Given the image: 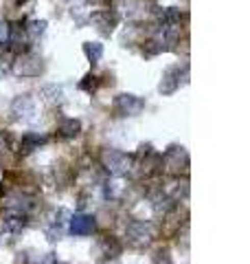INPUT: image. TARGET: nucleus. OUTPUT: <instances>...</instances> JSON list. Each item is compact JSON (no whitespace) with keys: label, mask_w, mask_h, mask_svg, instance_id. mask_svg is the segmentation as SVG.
Wrapping results in <instances>:
<instances>
[{"label":"nucleus","mask_w":250,"mask_h":264,"mask_svg":"<svg viewBox=\"0 0 250 264\" xmlns=\"http://www.w3.org/2000/svg\"><path fill=\"white\" fill-rule=\"evenodd\" d=\"M70 229L72 233H77V236H86V233H92L94 231V218L90 216H75L70 223Z\"/></svg>","instance_id":"1"},{"label":"nucleus","mask_w":250,"mask_h":264,"mask_svg":"<svg viewBox=\"0 0 250 264\" xmlns=\"http://www.w3.org/2000/svg\"><path fill=\"white\" fill-rule=\"evenodd\" d=\"M119 104L125 108V113L132 115V113H138V110L143 108V101H138L136 97H132V95H123L119 99Z\"/></svg>","instance_id":"2"},{"label":"nucleus","mask_w":250,"mask_h":264,"mask_svg":"<svg viewBox=\"0 0 250 264\" xmlns=\"http://www.w3.org/2000/svg\"><path fill=\"white\" fill-rule=\"evenodd\" d=\"M62 130H64V135H66V137H72V135H77V130H79V121H75V119L66 121Z\"/></svg>","instance_id":"3"},{"label":"nucleus","mask_w":250,"mask_h":264,"mask_svg":"<svg viewBox=\"0 0 250 264\" xmlns=\"http://www.w3.org/2000/svg\"><path fill=\"white\" fill-rule=\"evenodd\" d=\"M86 53H88V57L97 60V57L101 55V44H94V47H90V44H88V47H86Z\"/></svg>","instance_id":"4"}]
</instances>
